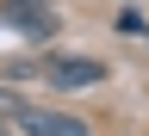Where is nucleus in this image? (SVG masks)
<instances>
[{"instance_id": "nucleus-4", "label": "nucleus", "mask_w": 149, "mask_h": 136, "mask_svg": "<svg viewBox=\"0 0 149 136\" xmlns=\"http://www.w3.org/2000/svg\"><path fill=\"white\" fill-rule=\"evenodd\" d=\"M118 31H149V19H143V12H130V6H124V12H118Z\"/></svg>"}, {"instance_id": "nucleus-3", "label": "nucleus", "mask_w": 149, "mask_h": 136, "mask_svg": "<svg viewBox=\"0 0 149 136\" xmlns=\"http://www.w3.org/2000/svg\"><path fill=\"white\" fill-rule=\"evenodd\" d=\"M19 124H25V136H87V124L68 111H19Z\"/></svg>"}, {"instance_id": "nucleus-6", "label": "nucleus", "mask_w": 149, "mask_h": 136, "mask_svg": "<svg viewBox=\"0 0 149 136\" xmlns=\"http://www.w3.org/2000/svg\"><path fill=\"white\" fill-rule=\"evenodd\" d=\"M0 136H6V130H0Z\"/></svg>"}, {"instance_id": "nucleus-5", "label": "nucleus", "mask_w": 149, "mask_h": 136, "mask_svg": "<svg viewBox=\"0 0 149 136\" xmlns=\"http://www.w3.org/2000/svg\"><path fill=\"white\" fill-rule=\"evenodd\" d=\"M19 111H25V105H19L13 93H0V118H19Z\"/></svg>"}, {"instance_id": "nucleus-1", "label": "nucleus", "mask_w": 149, "mask_h": 136, "mask_svg": "<svg viewBox=\"0 0 149 136\" xmlns=\"http://www.w3.org/2000/svg\"><path fill=\"white\" fill-rule=\"evenodd\" d=\"M0 19L13 31H25V37H50L56 31V6L50 0H0Z\"/></svg>"}, {"instance_id": "nucleus-2", "label": "nucleus", "mask_w": 149, "mask_h": 136, "mask_svg": "<svg viewBox=\"0 0 149 136\" xmlns=\"http://www.w3.org/2000/svg\"><path fill=\"white\" fill-rule=\"evenodd\" d=\"M50 81L62 87V93H74V87H93V81H106V68L93 62V56H68V62H50Z\"/></svg>"}]
</instances>
